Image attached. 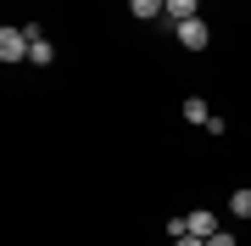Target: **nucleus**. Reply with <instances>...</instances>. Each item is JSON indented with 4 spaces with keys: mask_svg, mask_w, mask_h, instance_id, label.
<instances>
[{
    "mask_svg": "<svg viewBox=\"0 0 251 246\" xmlns=\"http://www.w3.org/2000/svg\"><path fill=\"white\" fill-rule=\"evenodd\" d=\"M28 45H34V39H28V28H0V56H6V62H28Z\"/></svg>",
    "mask_w": 251,
    "mask_h": 246,
    "instance_id": "obj_1",
    "label": "nucleus"
},
{
    "mask_svg": "<svg viewBox=\"0 0 251 246\" xmlns=\"http://www.w3.org/2000/svg\"><path fill=\"white\" fill-rule=\"evenodd\" d=\"M206 39H212V28H206L201 17H190V23H179V45H184V51H206Z\"/></svg>",
    "mask_w": 251,
    "mask_h": 246,
    "instance_id": "obj_2",
    "label": "nucleus"
},
{
    "mask_svg": "<svg viewBox=\"0 0 251 246\" xmlns=\"http://www.w3.org/2000/svg\"><path fill=\"white\" fill-rule=\"evenodd\" d=\"M28 39H34V45H28V62H39V67H50V62H56V51H50V39L39 34V28H28Z\"/></svg>",
    "mask_w": 251,
    "mask_h": 246,
    "instance_id": "obj_3",
    "label": "nucleus"
},
{
    "mask_svg": "<svg viewBox=\"0 0 251 246\" xmlns=\"http://www.w3.org/2000/svg\"><path fill=\"white\" fill-rule=\"evenodd\" d=\"M190 235L212 241V235H218V213H206V207H196V213H190Z\"/></svg>",
    "mask_w": 251,
    "mask_h": 246,
    "instance_id": "obj_4",
    "label": "nucleus"
},
{
    "mask_svg": "<svg viewBox=\"0 0 251 246\" xmlns=\"http://www.w3.org/2000/svg\"><path fill=\"white\" fill-rule=\"evenodd\" d=\"M212 118H218V112L206 107V101H196V95L184 101V123H201V129H206V123H212Z\"/></svg>",
    "mask_w": 251,
    "mask_h": 246,
    "instance_id": "obj_5",
    "label": "nucleus"
},
{
    "mask_svg": "<svg viewBox=\"0 0 251 246\" xmlns=\"http://www.w3.org/2000/svg\"><path fill=\"white\" fill-rule=\"evenodd\" d=\"M196 11H201L196 0H168V17H173V23H190V17H196Z\"/></svg>",
    "mask_w": 251,
    "mask_h": 246,
    "instance_id": "obj_6",
    "label": "nucleus"
},
{
    "mask_svg": "<svg viewBox=\"0 0 251 246\" xmlns=\"http://www.w3.org/2000/svg\"><path fill=\"white\" fill-rule=\"evenodd\" d=\"M229 213H234V219H251V191H234L229 196Z\"/></svg>",
    "mask_w": 251,
    "mask_h": 246,
    "instance_id": "obj_7",
    "label": "nucleus"
},
{
    "mask_svg": "<svg viewBox=\"0 0 251 246\" xmlns=\"http://www.w3.org/2000/svg\"><path fill=\"white\" fill-rule=\"evenodd\" d=\"M128 11H134V17H156V11H168V6H156V0H134Z\"/></svg>",
    "mask_w": 251,
    "mask_h": 246,
    "instance_id": "obj_8",
    "label": "nucleus"
},
{
    "mask_svg": "<svg viewBox=\"0 0 251 246\" xmlns=\"http://www.w3.org/2000/svg\"><path fill=\"white\" fill-rule=\"evenodd\" d=\"M173 246H206V241L201 235H184V241H173Z\"/></svg>",
    "mask_w": 251,
    "mask_h": 246,
    "instance_id": "obj_9",
    "label": "nucleus"
}]
</instances>
